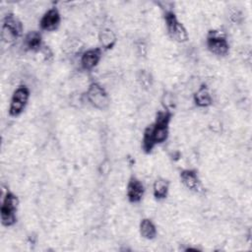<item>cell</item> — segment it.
Listing matches in <instances>:
<instances>
[{
    "label": "cell",
    "instance_id": "cell-1",
    "mask_svg": "<svg viewBox=\"0 0 252 252\" xmlns=\"http://www.w3.org/2000/svg\"><path fill=\"white\" fill-rule=\"evenodd\" d=\"M172 113L169 110H161L157 113L156 120L144 131L142 140V149L150 153L157 144L165 142L168 137V127Z\"/></svg>",
    "mask_w": 252,
    "mask_h": 252
},
{
    "label": "cell",
    "instance_id": "cell-2",
    "mask_svg": "<svg viewBox=\"0 0 252 252\" xmlns=\"http://www.w3.org/2000/svg\"><path fill=\"white\" fill-rule=\"evenodd\" d=\"M23 33L22 22L13 14L5 16L1 27V38L6 43H12Z\"/></svg>",
    "mask_w": 252,
    "mask_h": 252
},
{
    "label": "cell",
    "instance_id": "cell-3",
    "mask_svg": "<svg viewBox=\"0 0 252 252\" xmlns=\"http://www.w3.org/2000/svg\"><path fill=\"white\" fill-rule=\"evenodd\" d=\"M18 205L19 200L17 196L8 191L2 199L0 208V218L3 225L11 226L16 222V212Z\"/></svg>",
    "mask_w": 252,
    "mask_h": 252
},
{
    "label": "cell",
    "instance_id": "cell-4",
    "mask_svg": "<svg viewBox=\"0 0 252 252\" xmlns=\"http://www.w3.org/2000/svg\"><path fill=\"white\" fill-rule=\"evenodd\" d=\"M164 22L167 29V32L169 36L178 41L185 42L188 39V33L184 26L178 21L175 13L173 11L167 10L164 13Z\"/></svg>",
    "mask_w": 252,
    "mask_h": 252
},
{
    "label": "cell",
    "instance_id": "cell-5",
    "mask_svg": "<svg viewBox=\"0 0 252 252\" xmlns=\"http://www.w3.org/2000/svg\"><path fill=\"white\" fill-rule=\"evenodd\" d=\"M87 99L94 107L100 110L106 109L110 99L105 89L98 83H92L87 90Z\"/></svg>",
    "mask_w": 252,
    "mask_h": 252
},
{
    "label": "cell",
    "instance_id": "cell-6",
    "mask_svg": "<svg viewBox=\"0 0 252 252\" xmlns=\"http://www.w3.org/2000/svg\"><path fill=\"white\" fill-rule=\"evenodd\" d=\"M30 98V90L26 86L18 87L11 97L9 105V114L11 116H19L26 108Z\"/></svg>",
    "mask_w": 252,
    "mask_h": 252
},
{
    "label": "cell",
    "instance_id": "cell-7",
    "mask_svg": "<svg viewBox=\"0 0 252 252\" xmlns=\"http://www.w3.org/2000/svg\"><path fill=\"white\" fill-rule=\"evenodd\" d=\"M208 49L215 55L224 56L228 53L229 45L224 34L218 31L209 32L206 39Z\"/></svg>",
    "mask_w": 252,
    "mask_h": 252
},
{
    "label": "cell",
    "instance_id": "cell-8",
    "mask_svg": "<svg viewBox=\"0 0 252 252\" xmlns=\"http://www.w3.org/2000/svg\"><path fill=\"white\" fill-rule=\"evenodd\" d=\"M60 22H61V15L59 11L55 7H52L48 9L40 18L39 27L42 31L52 32L58 29Z\"/></svg>",
    "mask_w": 252,
    "mask_h": 252
},
{
    "label": "cell",
    "instance_id": "cell-9",
    "mask_svg": "<svg viewBox=\"0 0 252 252\" xmlns=\"http://www.w3.org/2000/svg\"><path fill=\"white\" fill-rule=\"evenodd\" d=\"M145 193V188L140 179H138L135 176H132L128 183L126 188V194L129 202L131 203H139Z\"/></svg>",
    "mask_w": 252,
    "mask_h": 252
},
{
    "label": "cell",
    "instance_id": "cell-10",
    "mask_svg": "<svg viewBox=\"0 0 252 252\" xmlns=\"http://www.w3.org/2000/svg\"><path fill=\"white\" fill-rule=\"evenodd\" d=\"M101 58V49L99 47L90 48L84 51L81 55L80 63L83 69L89 71L94 69Z\"/></svg>",
    "mask_w": 252,
    "mask_h": 252
},
{
    "label": "cell",
    "instance_id": "cell-11",
    "mask_svg": "<svg viewBox=\"0 0 252 252\" xmlns=\"http://www.w3.org/2000/svg\"><path fill=\"white\" fill-rule=\"evenodd\" d=\"M180 179L183 185L191 191L200 192L202 190L201 181L197 172L193 169H184L180 172Z\"/></svg>",
    "mask_w": 252,
    "mask_h": 252
},
{
    "label": "cell",
    "instance_id": "cell-12",
    "mask_svg": "<svg viewBox=\"0 0 252 252\" xmlns=\"http://www.w3.org/2000/svg\"><path fill=\"white\" fill-rule=\"evenodd\" d=\"M42 37L39 32L31 31L24 37V47L31 51H40L42 48Z\"/></svg>",
    "mask_w": 252,
    "mask_h": 252
},
{
    "label": "cell",
    "instance_id": "cell-13",
    "mask_svg": "<svg viewBox=\"0 0 252 252\" xmlns=\"http://www.w3.org/2000/svg\"><path fill=\"white\" fill-rule=\"evenodd\" d=\"M194 102L199 107H208L212 104V95L206 85H201L194 94Z\"/></svg>",
    "mask_w": 252,
    "mask_h": 252
},
{
    "label": "cell",
    "instance_id": "cell-14",
    "mask_svg": "<svg viewBox=\"0 0 252 252\" xmlns=\"http://www.w3.org/2000/svg\"><path fill=\"white\" fill-rule=\"evenodd\" d=\"M116 34L110 29H102L98 33V41L104 49H110L116 43Z\"/></svg>",
    "mask_w": 252,
    "mask_h": 252
},
{
    "label": "cell",
    "instance_id": "cell-15",
    "mask_svg": "<svg viewBox=\"0 0 252 252\" xmlns=\"http://www.w3.org/2000/svg\"><path fill=\"white\" fill-rule=\"evenodd\" d=\"M169 190V182L163 178L157 179L153 185V194L156 199H165Z\"/></svg>",
    "mask_w": 252,
    "mask_h": 252
},
{
    "label": "cell",
    "instance_id": "cell-16",
    "mask_svg": "<svg viewBox=\"0 0 252 252\" xmlns=\"http://www.w3.org/2000/svg\"><path fill=\"white\" fill-rule=\"evenodd\" d=\"M140 234L146 239H154L157 235V227L150 219H144L140 222Z\"/></svg>",
    "mask_w": 252,
    "mask_h": 252
},
{
    "label": "cell",
    "instance_id": "cell-17",
    "mask_svg": "<svg viewBox=\"0 0 252 252\" xmlns=\"http://www.w3.org/2000/svg\"><path fill=\"white\" fill-rule=\"evenodd\" d=\"M139 81L141 82V84L145 87H149V85H151V77L150 74L147 72H141V75L139 77Z\"/></svg>",
    "mask_w": 252,
    "mask_h": 252
}]
</instances>
